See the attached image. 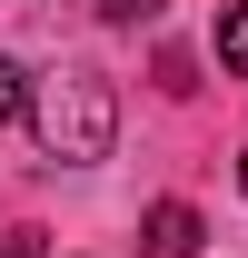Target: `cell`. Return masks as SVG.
I'll list each match as a JSON object with an SVG mask.
<instances>
[{
  "mask_svg": "<svg viewBox=\"0 0 248 258\" xmlns=\"http://www.w3.org/2000/svg\"><path fill=\"white\" fill-rule=\"evenodd\" d=\"M0 258H50V248H40V228H0Z\"/></svg>",
  "mask_w": 248,
  "mask_h": 258,
  "instance_id": "5",
  "label": "cell"
},
{
  "mask_svg": "<svg viewBox=\"0 0 248 258\" xmlns=\"http://www.w3.org/2000/svg\"><path fill=\"white\" fill-rule=\"evenodd\" d=\"M218 60H228V70H238V80H248V0H238V10H228V20H218Z\"/></svg>",
  "mask_w": 248,
  "mask_h": 258,
  "instance_id": "3",
  "label": "cell"
},
{
  "mask_svg": "<svg viewBox=\"0 0 248 258\" xmlns=\"http://www.w3.org/2000/svg\"><path fill=\"white\" fill-rule=\"evenodd\" d=\"M99 10H109V20H149L159 0H99Z\"/></svg>",
  "mask_w": 248,
  "mask_h": 258,
  "instance_id": "6",
  "label": "cell"
},
{
  "mask_svg": "<svg viewBox=\"0 0 248 258\" xmlns=\"http://www.w3.org/2000/svg\"><path fill=\"white\" fill-rule=\"evenodd\" d=\"M20 109H30V70L0 60V119H20Z\"/></svg>",
  "mask_w": 248,
  "mask_h": 258,
  "instance_id": "4",
  "label": "cell"
},
{
  "mask_svg": "<svg viewBox=\"0 0 248 258\" xmlns=\"http://www.w3.org/2000/svg\"><path fill=\"white\" fill-rule=\"evenodd\" d=\"M238 189H248V159H238Z\"/></svg>",
  "mask_w": 248,
  "mask_h": 258,
  "instance_id": "7",
  "label": "cell"
},
{
  "mask_svg": "<svg viewBox=\"0 0 248 258\" xmlns=\"http://www.w3.org/2000/svg\"><path fill=\"white\" fill-rule=\"evenodd\" d=\"M199 238H209V228H199L189 199H159L149 219H139V258H199Z\"/></svg>",
  "mask_w": 248,
  "mask_h": 258,
  "instance_id": "2",
  "label": "cell"
},
{
  "mask_svg": "<svg viewBox=\"0 0 248 258\" xmlns=\"http://www.w3.org/2000/svg\"><path fill=\"white\" fill-rule=\"evenodd\" d=\"M30 129L50 159H109L119 139V99L99 70H60V80H30Z\"/></svg>",
  "mask_w": 248,
  "mask_h": 258,
  "instance_id": "1",
  "label": "cell"
}]
</instances>
